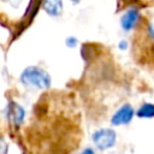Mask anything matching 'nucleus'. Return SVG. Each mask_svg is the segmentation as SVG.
Here are the masks:
<instances>
[{
    "mask_svg": "<svg viewBox=\"0 0 154 154\" xmlns=\"http://www.w3.org/2000/svg\"><path fill=\"white\" fill-rule=\"evenodd\" d=\"M6 116H7V119L14 125V126H20L22 123L24 122V118H25V111L24 108L17 103V102H8L7 107H6Z\"/></svg>",
    "mask_w": 154,
    "mask_h": 154,
    "instance_id": "4",
    "label": "nucleus"
},
{
    "mask_svg": "<svg viewBox=\"0 0 154 154\" xmlns=\"http://www.w3.org/2000/svg\"><path fill=\"white\" fill-rule=\"evenodd\" d=\"M128 46H129V43H128L126 40H122V41H119V43H118V48H119L120 51H125V49L128 48Z\"/></svg>",
    "mask_w": 154,
    "mask_h": 154,
    "instance_id": "9",
    "label": "nucleus"
},
{
    "mask_svg": "<svg viewBox=\"0 0 154 154\" xmlns=\"http://www.w3.org/2000/svg\"><path fill=\"white\" fill-rule=\"evenodd\" d=\"M81 154H95V153L91 148H85V149H83V152Z\"/></svg>",
    "mask_w": 154,
    "mask_h": 154,
    "instance_id": "10",
    "label": "nucleus"
},
{
    "mask_svg": "<svg viewBox=\"0 0 154 154\" xmlns=\"http://www.w3.org/2000/svg\"><path fill=\"white\" fill-rule=\"evenodd\" d=\"M19 81L23 85H25L28 88L38 89V90L48 89L52 83L51 75L46 70H43L42 67H38V66L25 67L19 76Z\"/></svg>",
    "mask_w": 154,
    "mask_h": 154,
    "instance_id": "1",
    "label": "nucleus"
},
{
    "mask_svg": "<svg viewBox=\"0 0 154 154\" xmlns=\"http://www.w3.org/2000/svg\"><path fill=\"white\" fill-rule=\"evenodd\" d=\"M91 140H93V143L95 144V147L97 149L106 150V149L114 147L116 141H117V134L113 129L102 128V129L96 130L91 135Z\"/></svg>",
    "mask_w": 154,
    "mask_h": 154,
    "instance_id": "2",
    "label": "nucleus"
},
{
    "mask_svg": "<svg viewBox=\"0 0 154 154\" xmlns=\"http://www.w3.org/2000/svg\"><path fill=\"white\" fill-rule=\"evenodd\" d=\"M1 147H2V150H1V154H6V144H5V142H4V141L1 142Z\"/></svg>",
    "mask_w": 154,
    "mask_h": 154,
    "instance_id": "12",
    "label": "nucleus"
},
{
    "mask_svg": "<svg viewBox=\"0 0 154 154\" xmlns=\"http://www.w3.org/2000/svg\"><path fill=\"white\" fill-rule=\"evenodd\" d=\"M71 1H72V2H75V4H77V2H79L81 0H71Z\"/></svg>",
    "mask_w": 154,
    "mask_h": 154,
    "instance_id": "13",
    "label": "nucleus"
},
{
    "mask_svg": "<svg viewBox=\"0 0 154 154\" xmlns=\"http://www.w3.org/2000/svg\"><path fill=\"white\" fill-rule=\"evenodd\" d=\"M136 116L138 118H154V103L150 102H144L140 106V108L136 112Z\"/></svg>",
    "mask_w": 154,
    "mask_h": 154,
    "instance_id": "7",
    "label": "nucleus"
},
{
    "mask_svg": "<svg viewBox=\"0 0 154 154\" xmlns=\"http://www.w3.org/2000/svg\"><path fill=\"white\" fill-rule=\"evenodd\" d=\"M140 20V12L137 8H129L124 12L120 18V26L123 30L129 31L134 29Z\"/></svg>",
    "mask_w": 154,
    "mask_h": 154,
    "instance_id": "5",
    "label": "nucleus"
},
{
    "mask_svg": "<svg viewBox=\"0 0 154 154\" xmlns=\"http://www.w3.org/2000/svg\"><path fill=\"white\" fill-rule=\"evenodd\" d=\"M135 116V109L130 103H124L122 105L111 117V123L112 125L119 126V125H125L129 124Z\"/></svg>",
    "mask_w": 154,
    "mask_h": 154,
    "instance_id": "3",
    "label": "nucleus"
},
{
    "mask_svg": "<svg viewBox=\"0 0 154 154\" xmlns=\"http://www.w3.org/2000/svg\"><path fill=\"white\" fill-rule=\"evenodd\" d=\"M42 8L52 17L60 16L63 12V0H42Z\"/></svg>",
    "mask_w": 154,
    "mask_h": 154,
    "instance_id": "6",
    "label": "nucleus"
},
{
    "mask_svg": "<svg viewBox=\"0 0 154 154\" xmlns=\"http://www.w3.org/2000/svg\"><path fill=\"white\" fill-rule=\"evenodd\" d=\"M148 31H149V35L153 37V40H154V26L152 25V24H149V28H148Z\"/></svg>",
    "mask_w": 154,
    "mask_h": 154,
    "instance_id": "11",
    "label": "nucleus"
},
{
    "mask_svg": "<svg viewBox=\"0 0 154 154\" xmlns=\"http://www.w3.org/2000/svg\"><path fill=\"white\" fill-rule=\"evenodd\" d=\"M65 43H66V46H67L69 48H75V47L78 45V40H77L75 36H69V37H66Z\"/></svg>",
    "mask_w": 154,
    "mask_h": 154,
    "instance_id": "8",
    "label": "nucleus"
}]
</instances>
